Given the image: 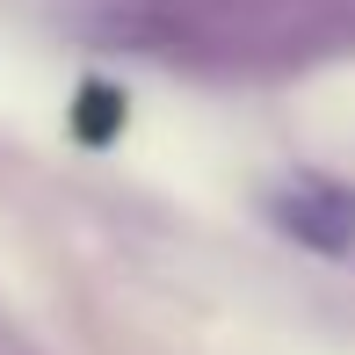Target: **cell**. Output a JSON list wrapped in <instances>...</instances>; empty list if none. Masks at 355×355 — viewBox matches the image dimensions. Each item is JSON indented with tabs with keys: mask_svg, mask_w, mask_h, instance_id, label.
I'll return each instance as SVG.
<instances>
[{
	"mask_svg": "<svg viewBox=\"0 0 355 355\" xmlns=\"http://www.w3.org/2000/svg\"><path fill=\"white\" fill-rule=\"evenodd\" d=\"M276 225L290 239L319 254H348L355 247V196L348 189H327V182H304V189H283L276 196Z\"/></svg>",
	"mask_w": 355,
	"mask_h": 355,
	"instance_id": "6da1fadb",
	"label": "cell"
}]
</instances>
